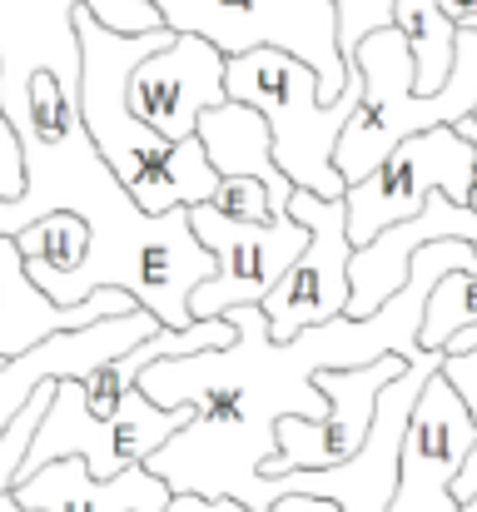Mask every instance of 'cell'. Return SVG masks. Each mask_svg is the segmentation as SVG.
<instances>
[{
    "label": "cell",
    "mask_w": 477,
    "mask_h": 512,
    "mask_svg": "<svg viewBox=\"0 0 477 512\" xmlns=\"http://www.w3.org/2000/svg\"><path fill=\"white\" fill-rule=\"evenodd\" d=\"M353 65L363 70V105L353 110V120L343 125V140L333 150V165L348 184L378 170L408 135H423L433 125H458L463 115L477 110V25H458L453 75L438 95H418V85H413L418 65H413V50L398 25L373 30L358 45Z\"/></svg>",
    "instance_id": "obj_4"
},
{
    "label": "cell",
    "mask_w": 477,
    "mask_h": 512,
    "mask_svg": "<svg viewBox=\"0 0 477 512\" xmlns=\"http://www.w3.org/2000/svg\"><path fill=\"white\" fill-rule=\"evenodd\" d=\"M473 25H477V20H473Z\"/></svg>",
    "instance_id": "obj_34"
},
{
    "label": "cell",
    "mask_w": 477,
    "mask_h": 512,
    "mask_svg": "<svg viewBox=\"0 0 477 512\" xmlns=\"http://www.w3.org/2000/svg\"><path fill=\"white\" fill-rule=\"evenodd\" d=\"M164 512H259V508H249V503H239V498L174 493ZM264 512H338V503H333V498H314V493H284V498H279L274 508H264Z\"/></svg>",
    "instance_id": "obj_26"
},
{
    "label": "cell",
    "mask_w": 477,
    "mask_h": 512,
    "mask_svg": "<svg viewBox=\"0 0 477 512\" xmlns=\"http://www.w3.org/2000/svg\"><path fill=\"white\" fill-rule=\"evenodd\" d=\"M229 100L259 105L274 130V160L299 189H314L323 199H343L348 179L333 165V150L343 140V125L363 105V70L348 65V85L338 100H323V80L309 60L259 45L244 55H229Z\"/></svg>",
    "instance_id": "obj_5"
},
{
    "label": "cell",
    "mask_w": 477,
    "mask_h": 512,
    "mask_svg": "<svg viewBox=\"0 0 477 512\" xmlns=\"http://www.w3.org/2000/svg\"><path fill=\"white\" fill-rule=\"evenodd\" d=\"M189 219H194V234L219 259L214 279H204L189 294V314L194 319H214V314H229L239 304H264L269 289L294 269V259L309 244V224L294 219V214L239 219V214H224L219 204L204 199V204L189 209Z\"/></svg>",
    "instance_id": "obj_10"
},
{
    "label": "cell",
    "mask_w": 477,
    "mask_h": 512,
    "mask_svg": "<svg viewBox=\"0 0 477 512\" xmlns=\"http://www.w3.org/2000/svg\"><path fill=\"white\" fill-rule=\"evenodd\" d=\"M189 418H194L189 403L164 408L140 383L120 398V408L110 418H100V413H90L80 378H60L55 398H50L40 428H35V443L20 463V478L35 473L40 463H55V458H85V468L95 478H115L135 463H150V453H159Z\"/></svg>",
    "instance_id": "obj_6"
},
{
    "label": "cell",
    "mask_w": 477,
    "mask_h": 512,
    "mask_svg": "<svg viewBox=\"0 0 477 512\" xmlns=\"http://www.w3.org/2000/svg\"><path fill=\"white\" fill-rule=\"evenodd\" d=\"M473 165L477 145L458 125H433L423 135H408L373 174H363L358 184H348V239L353 249L368 244L373 234H383L398 219H413L428 194L448 189L453 199H473Z\"/></svg>",
    "instance_id": "obj_9"
},
{
    "label": "cell",
    "mask_w": 477,
    "mask_h": 512,
    "mask_svg": "<svg viewBox=\"0 0 477 512\" xmlns=\"http://www.w3.org/2000/svg\"><path fill=\"white\" fill-rule=\"evenodd\" d=\"M25 155V189L0 199V234H20L50 209H70L90 224V249L75 279L55 294V304H80L95 289H130L159 324H194L189 294L214 279L219 259L194 234L189 209L150 214L125 179L110 170L100 145L85 130L80 105L60 90L50 70L30 80V115L15 125Z\"/></svg>",
    "instance_id": "obj_2"
},
{
    "label": "cell",
    "mask_w": 477,
    "mask_h": 512,
    "mask_svg": "<svg viewBox=\"0 0 477 512\" xmlns=\"http://www.w3.org/2000/svg\"><path fill=\"white\" fill-rule=\"evenodd\" d=\"M130 309H145L130 289H95L90 299L80 304H55L25 269V254L15 244V234H0V353L15 358L25 348H35L40 339L60 334V329H85L95 319H110V314H130Z\"/></svg>",
    "instance_id": "obj_17"
},
{
    "label": "cell",
    "mask_w": 477,
    "mask_h": 512,
    "mask_svg": "<svg viewBox=\"0 0 477 512\" xmlns=\"http://www.w3.org/2000/svg\"><path fill=\"white\" fill-rule=\"evenodd\" d=\"M333 10H338V55H343V65H353L358 45L373 30L393 25V0H333Z\"/></svg>",
    "instance_id": "obj_25"
},
{
    "label": "cell",
    "mask_w": 477,
    "mask_h": 512,
    "mask_svg": "<svg viewBox=\"0 0 477 512\" xmlns=\"http://www.w3.org/2000/svg\"><path fill=\"white\" fill-rule=\"evenodd\" d=\"M468 204H473V209H477V165H473V199H468Z\"/></svg>",
    "instance_id": "obj_31"
},
{
    "label": "cell",
    "mask_w": 477,
    "mask_h": 512,
    "mask_svg": "<svg viewBox=\"0 0 477 512\" xmlns=\"http://www.w3.org/2000/svg\"><path fill=\"white\" fill-rule=\"evenodd\" d=\"M477 438L473 408L463 403V393L453 388V378L438 368L408 418V438H403V463H398V493L388 512H458L453 478L468 458Z\"/></svg>",
    "instance_id": "obj_13"
},
{
    "label": "cell",
    "mask_w": 477,
    "mask_h": 512,
    "mask_svg": "<svg viewBox=\"0 0 477 512\" xmlns=\"http://www.w3.org/2000/svg\"><path fill=\"white\" fill-rule=\"evenodd\" d=\"M75 30H80V115L90 140L100 145V155L110 160V170L125 179V189L150 209H194L204 199H214L224 174L209 165L204 140H169L159 135L150 120L135 115L130 105V75L145 55H155L159 45L174 40L169 25L155 30H115L105 25L90 5L75 10Z\"/></svg>",
    "instance_id": "obj_3"
},
{
    "label": "cell",
    "mask_w": 477,
    "mask_h": 512,
    "mask_svg": "<svg viewBox=\"0 0 477 512\" xmlns=\"http://www.w3.org/2000/svg\"><path fill=\"white\" fill-rule=\"evenodd\" d=\"M224 214H239V219H274V199H269V184L264 179H249V174H234V179H219L214 199Z\"/></svg>",
    "instance_id": "obj_27"
},
{
    "label": "cell",
    "mask_w": 477,
    "mask_h": 512,
    "mask_svg": "<svg viewBox=\"0 0 477 512\" xmlns=\"http://www.w3.org/2000/svg\"><path fill=\"white\" fill-rule=\"evenodd\" d=\"M443 368V348H423L383 393H378V413L373 428L363 438V448L333 468H294L279 473V493H314V498H333L338 512H388L393 493H398V463H403V438H408V418L413 403L423 393V383Z\"/></svg>",
    "instance_id": "obj_11"
},
{
    "label": "cell",
    "mask_w": 477,
    "mask_h": 512,
    "mask_svg": "<svg viewBox=\"0 0 477 512\" xmlns=\"http://www.w3.org/2000/svg\"><path fill=\"white\" fill-rule=\"evenodd\" d=\"M413 358L403 353H383L373 363L358 368H323L318 388L328 393V413L323 418H279V458L284 473L294 468H333L343 458H353L373 428L378 413V393L408 368Z\"/></svg>",
    "instance_id": "obj_15"
},
{
    "label": "cell",
    "mask_w": 477,
    "mask_h": 512,
    "mask_svg": "<svg viewBox=\"0 0 477 512\" xmlns=\"http://www.w3.org/2000/svg\"><path fill=\"white\" fill-rule=\"evenodd\" d=\"M224 100H229V55L194 30H174V40L145 55L130 75L135 115L169 140H194L199 115Z\"/></svg>",
    "instance_id": "obj_14"
},
{
    "label": "cell",
    "mask_w": 477,
    "mask_h": 512,
    "mask_svg": "<svg viewBox=\"0 0 477 512\" xmlns=\"http://www.w3.org/2000/svg\"><path fill=\"white\" fill-rule=\"evenodd\" d=\"M25 189V155H20V135L0 105V199H15Z\"/></svg>",
    "instance_id": "obj_28"
},
{
    "label": "cell",
    "mask_w": 477,
    "mask_h": 512,
    "mask_svg": "<svg viewBox=\"0 0 477 512\" xmlns=\"http://www.w3.org/2000/svg\"><path fill=\"white\" fill-rule=\"evenodd\" d=\"M55 383H60V378H45V383L30 393V403H25V408L10 418V428L0 433V493H10V488H15V478H20V463H25L30 443H35V428H40V418H45L50 398H55Z\"/></svg>",
    "instance_id": "obj_23"
},
{
    "label": "cell",
    "mask_w": 477,
    "mask_h": 512,
    "mask_svg": "<svg viewBox=\"0 0 477 512\" xmlns=\"http://www.w3.org/2000/svg\"><path fill=\"white\" fill-rule=\"evenodd\" d=\"M155 329L159 319L150 309H130V314L95 319L85 329H60V334L40 339L35 348L5 358V368H0V433L10 428V418L30 403V393L45 378H85L90 368H100L105 358L135 348L140 339H150Z\"/></svg>",
    "instance_id": "obj_16"
},
{
    "label": "cell",
    "mask_w": 477,
    "mask_h": 512,
    "mask_svg": "<svg viewBox=\"0 0 477 512\" xmlns=\"http://www.w3.org/2000/svg\"><path fill=\"white\" fill-rule=\"evenodd\" d=\"M169 30H194L224 55L279 45L309 60L323 80V100H338L348 65L338 55V10L333 0H150Z\"/></svg>",
    "instance_id": "obj_8"
},
{
    "label": "cell",
    "mask_w": 477,
    "mask_h": 512,
    "mask_svg": "<svg viewBox=\"0 0 477 512\" xmlns=\"http://www.w3.org/2000/svg\"><path fill=\"white\" fill-rule=\"evenodd\" d=\"M468 324H477V274L473 269H453L438 279L433 299H428V314H423V348H443L448 339L463 334Z\"/></svg>",
    "instance_id": "obj_22"
},
{
    "label": "cell",
    "mask_w": 477,
    "mask_h": 512,
    "mask_svg": "<svg viewBox=\"0 0 477 512\" xmlns=\"http://www.w3.org/2000/svg\"><path fill=\"white\" fill-rule=\"evenodd\" d=\"M463 348H477V324H468L463 334H453V339H448V353H463Z\"/></svg>",
    "instance_id": "obj_29"
},
{
    "label": "cell",
    "mask_w": 477,
    "mask_h": 512,
    "mask_svg": "<svg viewBox=\"0 0 477 512\" xmlns=\"http://www.w3.org/2000/svg\"><path fill=\"white\" fill-rule=\"evenodd\" d=\"M458 512H477V498H468V503H463V508H458Z\"/></svg>",
    "instance_id": "obj_32"
},
{
    "label": "cell",
    "mask_w": 477,
    "mask_h": 512,
    "mask_svg": "<svg viewBox=\"0 0 477 512\" xmlns=\"http://www.w3.org/2000/svg\"><path fill=\"white\" fill-rule=\"evenodd\" d=\"M199 140L209 150V165L234 179V174H249V179H264L269 184V199H274V214H289V199H294V179L279 170L274 160V130L264 120L259 105H244V100H224L214 110L199 115Z\"/></svg>",
    "instance_id": "obj_19"
},
{
    "label": "cell",
    "mask_w": 477,
    "mask_h": 512,
    "mask_svg": "<svg viewBox=\"0 0 477 512\" xmlns=\"http://www.w3.org/2000/svg\"><path fill=\"white\" fill-rule=\"evenodd\" d=\"M15 244H20V254H25L30 279L55 299V294L75 279V269L85 264L90 224H85L80 214H70V209H50V214H40L35 224H25V229L15 234Z\"/></svg>",
    "instance_id": "obj_20"
},
{
    "label": "cell",
    "mask_w": 477,
    "mask_h": 512,
    "mask_svg": "<svg viewBox=\"0 0 477 512\" xmlns=\"http://www.w3.org/2000/svg\"><path fill=\"white\" fill-rule=\"evenodd\" d=\"M15 498L30 512H164L174 488L150 473V463H135L115 478H95L85 458H55L15 478Z\"/></svg>",
    "instance_id": "obj_18"
},
{
    "label": "cell",
    "mask_w": 477,
    "mask_h": 512,
    "mask_svg": "<svg viewBox=\"0 0 477 512\" xmlns=\"http://www.w3.org/2000/svg\"><path fill=\"white\" fill-rule=\"evenodd\" d=\"M80 5L130 35L164 25L150 0H0V105L10 125L30 115V80L40 70H50L60 90L80 105Z\"/></svg>",
    "instance_id": "obj_7"
},
{
    "label": "cell",
    "mask_w": 477,
    "mask_h": 512,
    "mask_svg": "<svg viewBox=\"0 0 477 512\" xmlns=\"http://www.w3.org/2000/svg\"><path fill=\"white\" fill-rule=\"evenodd\" d=\"M393 25L403 30L408 50H413V85L418 95H438L453 75V55H458V20L443 10V0H393Z\"/></svg>",
    "instance_id": "obj_21"
},
{
    "label": "cell",
    "mask_w": 477,
    "mask_h": 512,
    "mask_svg": "<svg viewBox=\"0 0 477 512\" xmlns=\"http://www.w3.org/2000/svg\"><path fill=\"white\" fill-rule=\"evenodd\" d=\"M453 269L477 274V244H423L403 289L363 319L343 309L323 324L299 329L294 339H274L264 304H239L229 309V319L239 324L234 343L155 358L140 373V388L164 408L189 403L194 418L159 453H150V473H159L174 493L239 498L259 512L274 508L284 493L274 478H264V463L279 458V418L328 413V393L318 388L323 368H358L383 353L418 358L428 299Z\"/></svg>",
    "instance_id": "obj_1"
},
{
    "label": "cell",
    "mask_w": 477,
    "mask_h": 512,
    "mask_svg": "<svg viewBox=\"0 0 477 512\" xmlns=\"http://www.w3.org/2000/svg\"><path fill=\"white\" fill-rule=\"evenodd\" d=\"M473 120H477V110H473Z\"/></svg>",
    "instance_id": "obj_33"
},
{
    "label": "cell",
    "mask_w": 477,
    "mask_h": 512,
    "mask_svg": "<svg viewBox=\"0 0 477 512\" xmlns=\"http://www.w3.org/2000/svg\"><path fill=\"white\" fill-rule=\"evenodd\" d=\"M0 512H30V508H25V503L15 498V488H10V493H0Z\"/></svg>",
    "instance_id": "obj_30"
},
{
    "label": "cell",
    "mask_w": 477,
    "mask_h": 512,
    "mask_svg": "<svg viewBox=\"0 0 477 512\" xmlns=\"http://www.w3.org/2000/svg\"><path fill=\"white\" fill-rule=\"evenodd\" d=\"M443 373L453 378V388L463 393V403L473 408V418H477V348L443 353ZM453 493H458V503L477 498V438H473V448H468V458H463V468H458V478H453Z\"/></svg>",
    "instance_id": "obj_24"
},
{
    "label": "cell",
    "mask_w": 477,
    "mask_h": 512,
    "mask_svg": "<svg viewBox=\"0 0 477 512\" xmlns=\"http://www.w3.org/2000/svg\"><path fill=\"white\" fill-rule=\"evenodd\" d=\"M289 214L309 224V244L294 269L269 289L264 314L274 339H294L299 329L323 324L348 309L353 299V239H348V199H323L314 189H294Z\"/></svg>",
    "instance_id": "obj_12"
}]
</instances>
